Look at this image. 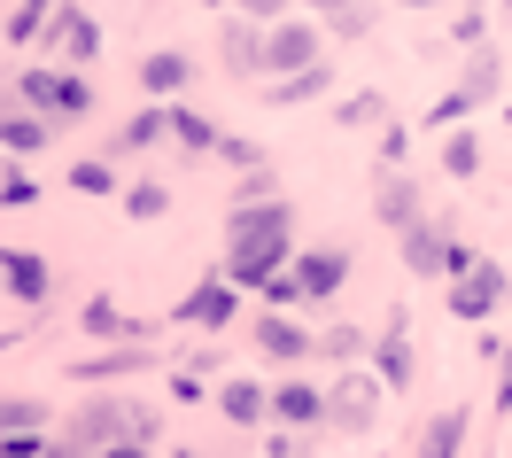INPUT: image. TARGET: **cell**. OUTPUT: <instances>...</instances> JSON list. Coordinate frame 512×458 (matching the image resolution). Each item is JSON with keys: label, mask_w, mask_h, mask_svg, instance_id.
Returning a JSON list of instances; mask_svg holds the SVG:
<instances>
[{"label": "cell", "mask_w": 512, "mask_h": 458, "mask_svg": "<svg viewBox=\"0 0 512 458\" xmlns=\"http://www.w3.org/2000/svg\"><path fill=\"white\" fill-rule=\"evenodd\" d=\"M225 264H218V280L233 295L241 288H264V280H280L295 264V210L280 195L272 202H233V218H225Z\"/></svg>", "instance_id": "obj_1"}, {"label": "cell", "mask_w": 512, "mask_h": 458, "mask_svg": "<svg viewBox=\"0 0 512 458\" xmlns=\"http://www.w3.org/2000/svg\"><path fill=\"white\" fill-rule=\"evenodd\" d=\"M117 443H140V451L163 443V412L148 396H86L70 412V435H63L70 458H101V451H117Z\"/></svg>", "instance_id": "obj_2"}, {"label": "cell", "mask_w": 512, "mask_h": 458, "mask_svg": "<svg viewBox=\"0 0 512 458\" xmlns=\"http://www.w3.org/2000/svg\"><path fill=\"white\" fill-rule=\"evenodd\" d=\"M16 94L32 101L39 125H55V117H86V109H94V78L47 63V70H16Z\"/></svg>", "instance_id": "obj_3"}, {"label": "cell", "mask_w": 512, "mask_h": 458, "mask_svg": "<svg viewBox=\"0 0 512 458\" xmlns=\"http://www.w3.org/2000/svg\"><path fill=\"white\" fill-rule=\"evenodd\" d=\"M326 63V32L311 24V16H288V24H272L264 32V70H288V78H303V70Z\"/></svg>", "instance_id": "obj_4"}, {"label": "cell", "mask_w": 512, "mask_h": 458, "mask_svg": "<svg viewBox=\"0 0 512 458\" xmlns=\"http://www.w3.org/2000/svg\"><path fill=\"white\" fill-rule=\"evenodd\" d=\"M412 373H419V358H412V311L396 303L381 319V342H373V381L381 389H412Z\"/></svg>", "instance_id": "obj_5"}, {"label": "cell", "mask_w": 512, "mask_h": 458, "mask_svg": "<svg viewBox=\"0 0 512 458\" xmlns=\"http://www.w3.org/2000/svg\"><path fill=\"white\" fill-rule=\"evenodd\" d=\"M381 412V381L373 373H342L334 389H326V427H342V435H365Z\"/></svg>", "instance_id": "obj_6"}, {"label": "cell", "mask_w": 512, "mask_h": 458, "mask_svg": "<svg viewBox=\"0 0 512 458\" xmlns=\"http://www.w3.org/2000/svg\"><path fill=\"white\" fill-rule=\"evenodd\" d=\"M505 295H512L505 264H497V257H481L466 280H450V319H489V311H497Z\"/></svg>", "instance_id": "obj_7"}, {"label": "cell", "mask_w": 512, "mask_h": 458, "mask_svg": "<svg viewBox=\"0 0 512 458\" xmlns=\"http://www.w3.org/2000/svg\"><path fill=\"white\" fill-rule=\"evenodd\" d=\"M288 272H295V288H303V303H326V295H342V280H350V249H342V241H319V249H303Z\"/></svg>", "instance_id": "obj_8"}, {"label": "cell", "mask_w": 512, "mask_h": 458, "mask_svg": "<svg viewBox=\"0 0 512 458\" xmlns=\"http://www.w3.org/2000/svg\"><path fill=\"white\" fill-rule=\"evenodd\" d=\"M47 47H55V70H86L101 55V24L78 16V8H55L47 16Z\"/></svg>", "instance_id": "obj_9"}, {"label": "cell", "mask_w": 512, "mask_h": 458, "mask_svg": "<svg viewBox=\"0 0 512 458\" xmlns=\"http://www.w3.org/2000/svg\"><path fill=\"white\" fill-rule=\"evenodd\" d=\"M249 334H256V350H264L272 365H303L311 350H319V334H311V327H295L288 311H256Z\"/></svg>", "instance_id": "obj_10"}, {"label": "cell", "mask_w": 512, "mask_h": 458, "mask_svg": "<svg viewBox=\"0 0 512 458\" xmlns=\"http://www.w3.org/2000/svg\"><path fill=\"white\" fill-rule=\"evenodd\" d=\"M233 311H241V295H233V288L218 280V272H210L202 288H187V295H179V311H171V319H179V327H202V334H218L225 319H233Z\"/></svg>", "instance_id": "obj_11"}, {"label": "cell", "mask_w": 512, "mask_h": 458, "mask_svg": "<svg viewBox=\"0 0 512 458\" xmlns=\"http://www.w3.org/2000/svg\"><path fill=\"white\" fill-rule=\"evenodd\" d=\"M78 327L94 334V342H117V350H132V342H156V319H125V311H117V295H94V303L78 311Z\"/></svg>", "instance_id": "obj_12"}, {"label": "cell", "mask_w": 512, "mask_h": 458, "mask_svg": "<svg viewBox=\"0 0 512 458\" xmlns=\"http://www.w3.org/2000/svg\"><path fill=\"white\" fill-rule=\"evenodd\" d=\"M140 94H156V101H179L194 86V55H179V47H156V55H140Z\"/></svg>", "instance_id": "obj_13"}, {"label": "cell", "mask_w": 512, "mask_h": 458, "mask_svg": "<svg viewBox=\"0 0 512 458\" xmlns=\"http://www.w3.org/2000/svg\"><path fill=\"white\" fill-rule=\"evenodd\" d=\"M373 218H381L388 233H412L419 218H427V210H419V187L404 171H381V179H373Z\"/></svg>", "instance_id": "obj_14"}, {"label": "cell", "mask_w": 512, "mask_h": 458, "mask_svg": "<svg viewBox=\"0 0 512 458\" xmlns=\"http://www.w3.org/2000/svg\"><path fill=\"white\" fill-rule=\"evenodd\" d=\"M272 420L288 427H326V381H280L272 389Z\"/></svg>", "instance_id": "obj_15"}, {"label": "cell", "mask_w": 512, "mask_h": 458, "mask_svg": "<svg viewBox=\"0 0 512 458\" xmlns=\"http://www.w3.org/2000/svg\"><path fill=\"white\" fill-rule=\"evenodd\" d=\"M0 280L16 303H47V257L39 249H0Z\"/></svg>", "instance_id": "obj_16"}, {"label": "cell", "mask_w": 512, "mask_h": 458, "mask_svg": "<svg viewBox=\"0 0 512 458\" xmlns=\"http://www.w3.org/2000/svg\"><path fill=\"white\" fill-rule=\"evenodd\" d=\"M156 365V342H132V350H101V358H78L70 381H117V373H148Z\"/></svg>", "instance_id": "obj_17"}, {"label": "cell", "mask_w": 512, "mask_h": 458, "mask_svg": "<svg viewBox=\"0 0 512 458\" xmlns=\"http://www.w3.org/2000/svg\"><path fill=\"white\" fill-rule=\"evenodd\" d=\"M171 140H179L187 156H218V148H225V125H218V117H202L194 101H179V109H171Z\"/></svg>", "instance_id": "obj_18"}, {"label": "cell", "mask_w": 512, "mask_h": 458, "mask_svg": "<svg viewBox=\"0 0 512 458\" xmlns=\"http://www.w3.org/2000/svg\"><path fill=\"white\" fill-rule=\"evenodd\" d=\"M225 70H233V78H256V70H264V32H256L249 16H225Z\"/></svg>", "instance_id": "obj_19"}, {"label": "cell", "mask_w": 512, "mask_h": 458, "mask_svg": "<svg viewBox=\"0 0 512 458\" xmlns=\"http://www.w3.org/2000/svg\"><path fill=\"white\" fill-rule=\"evenodd\" d=\"M218 412L233 427H264V420H272V389H264V381H225V389H218Z\"/></svg>", "instance_id": "obj_20"}, {"label": "cell", "mask_w": 512, "mask_h": 458, "mask_svg": "<svg viewBox=\"0 0 512 458\" xmlns=\"http://www.w3.org/2000/svg\"><path fill=\"white\" fill-rule=\"evenodd\" d=\"M443 257H450V241H443V226H435V218H419V226L404 233V264H412L419 280H443Z\"/></svg>", "instance_id": "obj_21"}, {"label": "cell", "mask_w": 512, "mask_h": 458, "mask_svg": "<svg viewBox=\"0 0 512 458\" xmlns=\"http://www.w3.org/2000/svg\"><path fill=\"white\" fill-rule=\"evenodd\" d=\"M466 420H474L466 404H443L435 420L419 427V458H458V443H466Z\"/></svg>", "instance_id": "obj_22"}, {"label": "cell", "mask_w": 512, "mask_h": 458, "mask_svg": "<svg viewBox=\"0 0 512 458\" xmlns=\"http://www.w3.org/2000/svg\"><path fill=\"white\" fill-rule=\"evenodd\" d=\"M334 94V70H303V78H272V86H264V109H303V101H326Z\"/></svg>", "instance_id": "obj_23"}, {"label": "cell", "mask_w": 512, "mask_h": 458, "mask_svg": "<svg viewBox=\"0 0 512 458\" xmlns=\"http://www.w3.org/2000/svg\"><path fill=\"white\" fill-rule=\"evenodd\" d=\"M156 140H171V109H132L125 132L109 140V156H140V148H156Z\"/></svg>", "instance_id": "obj_24"}, {"label": "cell", "mask_w": 512, "mask_h": 458, "mask_svg": "<svg viewBox=\"0 0 512 458\" xmlns=\"http://www.w3.org/2000/svg\"><path fill=\"white\" fill-rule=\"evenodd\" d=\"M117 202H125V218L156 226L163 210H171V187H163V179H132V187H117Z\"/></svg>", "instance_id": "obj_25"}, {"label": "cell", "mask_w": 512, "mask_h": 458, "mask_svg": "<svg viewBox=\"0 0 512 458\" xmlns=\"http://www.w3.org/2000/svg\"><path fill=\"white\" fill-rule=\"evenodd\" d=\"M0 435H47V404L39 396H0Z\"/></svg>", "instance_id": "obj_26"}, {"label": "cell", "mask_w": 512, "mask_h": 458, "mask_svg": "<svg viewBox=\"0 0 512 458\" xmlns=\"http://www.w3.org/2000/svg\"><path fill=\"white\" fill-rule=\"evenodd\" d=\"M47 132H55V125H39L32 109H16V117H0V148H16V156H39V148H47Z\"/></svg>", "instance_id": "obj_27"}, {"label": "cell", "mask_w": 512, "mask_h": 458, "mask_svg": "<svg viewBox=\"0 0 512 458\" xmlns=\"http://www.w3.org/2000/svg\"><path fill=\"white\" fill-rule=\"evenodd\" d=\"M47 16H55V8H47V0H32V8H16V16L0 24V39H8V47H32V39H47Z\"/></svg>", "instance_id": "obj_28"}, {"label": "cell", "mask_w": 512, "mask_h": 458, "mask_svg": "<svg viewBox=\"0 0 512 458\" xmlns=\"http://www.w3.org/2000/svg\"><path fill=\"white\" fill-rule=\"evenodd\" d=\"M443 171H450V179H474V171H481V140H474V132H450V140H443Z\"/></svg>", "instance_id": "obj_29"}, {"label": "cell", "mask_w": 512, "mask_h": 458, "mask_svg": "<svg viewBox=\"0 0 512 458\" xmlns=\"http://www.w3.org/2000/svg\"><path fill=\"white\" fill-rule=\"evenodd\" d=\"M70 187H78V195H117V171H109V156H86V164H70Z\"/></svg>", "instance_id": "obj_30"}, {"label": "cell", "mask_w": 512, "mask_h": 458, "mask_svg": "<svg viewBox=\"0 0 512 458\" xmlns=\"http://www.w3.org/2000/svg\"><path fill=\"white\" fill-rule=\"evenodd\" d=\"M32 202H39L32 171H0V210H32Z\"/></svg>", "instance_id": "obj_31"}, {"label": "cell", "mask_w": 512, "mask_h": 458, "mask_svg": "<svg viewBox=\"0 0 512 458\" xmlns=\"http://www.w3.org/2000/svg\"><path fill=\"white\" fill-rule=\"evenodd\" d=\"M319 32H334V39L373 32V8H326V16H319Z\"/></svg>", "instance_id": "obj_32"}, {"label": "cell", "mask_w": 512, "mask_h": 458, "mask_svg": "<svg viewBox=\"0 0 512 458\" xmlns=\"http://www.w3.org/2000/svg\"><path fill=\"white\" fill-rule=\"evenodd\" d=\"M357 350H365V334H357V327H326L319 334V358H334V365H350Z\"/></svg>", "instance_id": "obj_33"}, {"label": "cell", "mask_w": 512, "mask_h": 458, "mask_svg": "<svg viewBox=\"0 0 512 458\" xmlns=\"http://www.w3.org/2000/svg\"><path fill=\"white\" fill-rule=\"evenodd\" d=\"M381 109H388L381 94H350V101H342V125H373V117H381Z\"/></svg>", "instance_id": "obj_34"}, {"label": "cell", "mask_w": 512, "mask_h": 458, "mask_svg": "<svg viewBox=\"0 0 512 458\" xmlns=\"http://www.w3.org/2000/svg\"><path fill=\"white\" fill-rule=\"evenodd\" d=\"M288 303H303V288H295V272H280V280H264V311H288Z\"/></svg>", "instance_id": "obj_35"}, {"label": "cell", "mask_w": 512, "mask_h": 458, "mask_svg": "<svg viewBox=\"0 0 512 458\" xmlns=\"http://www.w3.org/2000/svg\"><path fill=\"white\" fill-rule=\"evenodd\" d=\"M264 451H272V458H303V451H311V435H288V427H280V435H272Z\"/></svg>", "instance_id": "obj_36"}, {"label": "cell", "mask_w": 512, "mask_h": 458, "mask_svg": "<svg viewBox=\"0 0 512 458\" xmlns=\"http://www.w3.org/2000/svg\"><path fill=\"white\" fill-rule=\"evenodd\" d=\"M481 32H489V16H481V8H466V16H458V24H450V39H466V47H474Z\"/></svg>", "instance_id": "obj_37"}, {"label": "cell", "mask_w": 512, "mask_h": 458, "mask_svg": "<svg viewBox=\"0 0 512 458\" xmlns=\"http://www.w3.org/2000/svg\"><path fill=\"white\" fill-rule=\"evenodd\" d=\"M202 389H210V381H194L187 365H179V373H171V396H179V404H202Z\"/></svg>", "instance_id": "obj_38"}, {"label": "cell", "mask_w": 512, "mask_h": 458, "mask_svg": "<svg viewBox=\"0 0 512 458\" xmlns=\"http://www.w3.org/2000/svg\"><path fill=\"white\" fill-rule=\"evenodd\" d=\"M218 156H225V164H249V171H264V164H256V148H249V140H233V132H225V148H218Z\"/></svg>", "instance_id": "obj_39"}, {"label": "cell", "mask_w": 512, "mask_h": 458, "mask_svg": "<svg viewBox=\"0 0 512 458\" xmlns=\"http://www.w3.org/2000/svg\"><path fill=\"white\" fill-rule=\"evenodd\" d=\"M101 458H156V451H140V443H117V451H101Z\"/></svg>", "instance_id": "obj_40"}, {"label": "cell", "mask_w": 512, "mask_h": 458, "mask_svg": "<svg viewBox=\"0 0 512 458\" xmlns=\"http://www.w3.org/2000/svg\"><path fill=\"white\" fill-rule=\"evenodd\" d=\"M47 458H70V451H63V443H55V451H47Z\"/></svg>", "instance_id": "obj_41"}, {"label": "cell", "mask_w": 512, "mask_h": 458, "mask_svg": "<svg viewBox=\"0 0 512 458\" xmlns=\"http://www.w3.org/2000/svg\"><path fill=\"white\" fill-rule=\"evenodd\" d=\"M171 458H194V451H171Z\"/></svg>", "instance_id": "obj_42"}]
</instances>
